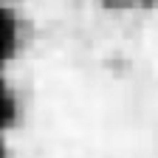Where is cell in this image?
I'll list each match as a JSON object with an SVG mask.
<instances>
[{
  "label": "cell",
  "instance_id": "6da1fadb",
  "mask_svg": "<svg viewBox=\"0 0 158 158\" xmlns=\"http://www.w3.org/2000/svg\"><path fill=\"white\" fill-rule=\"evenodd\" d=\"M26 45V20L20 14L17 3H0V68L9 71V65L20 56Z\"/></svg>",
  "mask_w": 158,
  "mask_h": 158
},
{
  "label": "cell",
  "instance_id": "7a4b0ae2",
  "mask_svg": "<svg viewBox=\"0 0 158 158\" xmlns=\"http://www.w3.org/2000/svg\"><path fill=\"white\" fill-rule=\"evenodd\" d=\"M0 158H11V147H9V135L0 133Z\"/></svg>",
  "mask_w": 158,
  "mask_h": 158
}]
</instances>
